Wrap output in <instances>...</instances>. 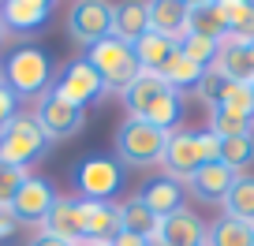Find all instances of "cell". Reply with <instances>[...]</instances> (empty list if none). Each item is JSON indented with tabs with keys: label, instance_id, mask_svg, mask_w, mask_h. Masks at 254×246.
Wrapping results in <instances>:
<instances>
[{
	"label": "cell",
	"instance_id": "cell-34",
	"mask_svg": "<svg viewBox=\"0 0 254 246\" xmlns=\"http://www.w3.org/2000/svg\"><path fill=\"white\" fill-rule=\"evenodd\" d=\"M194 146H198V160L202 164H217V160H221V138H217L213 131L194 135Z\"/></svg>",
	"mask_w": 254,
	"mask_h": 246
},
{
	"label": "cell",
	"instance_id": "cell-19",
	"mask_svg": "<svg viewBox=\"0 0 254 246\" xmlns=\"http://www.w3.org/2000/svg\"><path fill=\"white\" fill-rule=\"evenodd\" d=\"M146 30H150V11H146V4H116V8H112V34L109 38L124 41V45H135Z\"/></svg>",
	"mask_w": 254,
	"mask_h": 246
},
{
	"label": "cell",
	"instance_id": "cell-5",
	"mask_svg": "<svg viewBox=\"0 0 254 246\" xmlns=\"http://www.w3.org/2000/svg\"><path fill=\"white\" fill-rule=\"evenodd\" d=\"M34 119H38L45 142H64V138L79 135V131L86 127V108L64 101V97H56L53 90H49V94H41L38 108H34Z\"/></svg>",
	"mask_w": 254,
	"mask_h": 246
},
{
	"label": "cell",
	"instance_id": "cell-6",
	"mask_svg": "<svg viewBox=\"0 0 254 246\" xmlns=\"http://www.w3.org/2000/svg\"><path fill=\"white\" fill-rule=\"evenodd\" d=\"M124 179V168L112 157H86L75 164V187L86 201H112Z\"/></svg>",
	"mask_w": 254,
	"mask_h": 246
},
{
	"label": "cell",
	"instance_id": "cell-9",
	"mask_svg": "<svg viewBox=\"0 0 254 246\" xmlns=\"http://www.w3.org/2000/svg\"><path fill=\"white\" fill-rule=\"evenodd\" d=\"M206 243V224L202 216H194L187 205L176 209V213L161 216L157 231L150 235V246H202Z\"/></svg>",
	"mask_w": 254,
	"mask_h": 246
},
{
	"label": "cell",
	"instance_id": "cell-38",
	"mask_svg": "<svg viewBox=\"0 0 254 246\" xmlns=\"http://www.w3.org/2000/svg\"><path fill=\"white\" fill-rule=\"evenodd\" d=\"M26 246H71V243H60V239H53V235H41V231H38V235H34Z\"/></svg>",
	"mask_w": 254,
	"mask_h": 246
},
{
	"label": "cell",
	"instance_id": "cell-17",
	"mask_svg": "<svg viewBox=\"0 0 254 246\" xmlns=\"http://www.w3.org/2000/svg\"><path fill=\"white\" fill-rule=\"evenodd\" d=\"M146 11H150L153 34L172 38V41H180L187 34V4H180V0H153V4H146Z\"/></svg>",
	"mask_w": 254,
	"mask_h": 246
},
{
	"label": "cell",
	"instance_id": "cell-40",
	"mask_svg": "<svg viewBox=\"0 0 254 246\" xmlns=\"http://www.w3.org/2000/svg\"><path fill=\"white\" fill-rule=\"evenodd\" d=\"M79 246H112V243H86V239H82V243Z\"/></svg>",
	"mask_w": 254,
	"mask_h": 246
},
{
	"label": "cell",
	"instance_id": "cell-2",
	"mask_svg": "<svg viewBox=\"0 0 254 246\" xmlns=\"http://www.w3.org/2000/svg\"><path fill=\"white\" fill-rule=\"evenodd\" d=\"M165 142H168V131H157L142 119L127 116L116 131V157L127 168H153L165 157Z\"/></svg>",
	"mask_w": 254,
	"mask_h": 246
},
{
	"label": "cell",
	"instance_id": "cell-20",
	"mask_svg": "<svg viewBox=\"0 0 254 246\" xmlns=\"http://www.w3.org/2000/svg\"><path fill=\"white\" fill-rule=\"evenodd\" d=\"M213 67H217L228 82H243V86H251V82H254V64H251V56H247V45L221 41V52H217Z\"/></svg>",
	"mask_w": 254,
	"mask_h": 246
},
{
	"label": "cell",
	"instance_id": "cell-22",
	"mask_svg": "<svg viewBox=\"0 0 254 246\" xmlns=\"http://www.w3.org/2000/svg\"><path fill=\"white\" fill-rule=\"evenodd\" d=\"M202 71H206V67L190 64L187 56H183L180 49H176V52L168 56L165 64H161V71H157V75H161V79H165L168 86L176 90V94H183V90H194V86L202 82Z\"/></svg>",
	"mask_w": 254,
	"mask_h": 246
},
{
	"label": "cell",
	"instance_id": "cell-10",
	"mask_svg": "<svg viewBox=\"0 0 254 246\" xmlns=\"http://www.w3.org/2000/svg\"><path fill=\"white\" fill-rule=\"evenodd\" d=\"M75 213H79V228L86 243H112L120 235V209L112 201L75 198Z\"/></svg>",
	"mask_w": 254,
	"mask_h": 246
},
{
	"label": "cell",
	"instance_id": "cell-8",
	"mask_svg": "<svg viewBox=\"0 0 254 246\" xmlns=\"http://www.w3.org/2000/svg\"><path fill=\"white\" fill-rule=\"evenodd\" d=\"M53 94L64 97V101H71V104H79V108H86L90 101H97V97L105 94V82H101V75L90 67V60L82 56V60H71V64L64 67V75L56 79Z\"/></svg>",
	"mask_w": 254,
	"mask_h": 246
},
{
	"label": "cell",
	"instance_id": "cell-28",
	"mask_svg": "<svg viewBox=\"0 0 254 246\" xmlns=\"http://www.w3.org/2000/svg\"><path fill=\"white\" fill-rule=\"evenodd\" d=\"M221 164H228L232 172L243 175L254 164V135H236V138H221Z\"/></svg>",
	"mask_w": 254,
	"mask_h": 246
},
{
	"label": "cell",
	"instance_id": "cell-21",
	"mask_svg": "<svg viewBox=\"0 0 254 246\" xmlns=\"http://www.w3.org/2000/svg\"><path fill=\"white\" fill-rule=\"evenodd\" d=\"M138 198H142L146 209L161 220V216L183 209V183H176V179H153V183H146V191L138 194Z\"/></svg>",
	"mask_w": 254,
	"mask_h": 246
},
{
	"label": "cell",
	"instance_id": "cell-13",
	"mask_svg": "<svg viewBox=\"0 0 254 246\" xmlns=\"http://www.w3.org/2000/svg\"><path fill=\"white\" fill-rule=\"evenodd\" d=\"M236 179H239V172H232L228 164H202L198 172L187 179V187H190V194L198 201H209V205H221L224 198H228V191L236 187Z\"/></svg>",
	"mask_w": 254,
	"mask_h": 246
},
{
	"label": "cell",
	"instance_id": "cell-1",
	"mask_svg": "<svg viewBox=\"0 0 254 246\" xmlns=\"http://www.w3.org/2000/svg\"><path fill=\"white\" fill-rule=\"evenodd\" d=\"M0 75H4V86L15 97H41L49 94L53 67H49V56L38 45H23L0 64Z\"/></svg>",
	"mask_w": 254,
	"mask_h": 246
},
{
	"label": "cell",
	"instance_id": "cell-41",
	"mask_svg": "<svg viewBox=\"0 0 254 246\" xmlns=\"http://www.w3.org/2000/svg\"><path fill=\"white\" fill-rule=\"evenodd\" d=\"M247 56H251V64H254V41H251V45H247Z\"/></svg>",
	"mask_w": 254,
	"mask_h": 246
},
{
	"label": "cell",
	"instance_id": "cell-31",
	"mask_svg": "<svg viewBox=\"0 0 254 246\" xmlns=\"http://www.w3.org/2000/svg\"><path fill=\"white\" fill-rule=\"evenodd\" d=\"M209 131L217 138H236V135H254V119H243V116H232V112H221V108H209Z\"/></svg>",
	"mask_w": 254,
	"mask_h": 246
},
{
	"label": "cell",
	"instance_id": "cell-11",
	"mask_svg": "<svg viewBox=\"0 0 254 246\" xmlns=\"http://www.w3.org/2000/svg\"><path fill=\"white\" fill-rule=\"evenodd\" d=\"M161 168H165V179H176V183H187L190 175L202 168L198 146H194V135H190V131H172V135H168Z\"/></svg>",
	"mask_w": 254,
	"mask_h": 246
},
{
	"label": "cell",
	"instance_id": "cell-35",
	"mask_svg": "<svg viewBox=\"0 0 254 246\" xmlns=\"http://www.w3.org/2000/svg\"><path fill=\"white\" fill-rule=\"evenodd\" d=\"M15 116H19V97L11 94L8 86H0V135H4V127H8Z\"/></svg>",
	"mask_w": 254,
	"mask_h": 246
},
{
	"label": "cell",
	"instance_id": "cell-42",
	"mask_svg": "<svg viewBox=\"0 0 254 246\" xmlns=\"http://www.w3.org/2000/svg\"><path fill=\"white\" fill-rule=\"evenodd\" d=\"M0 86H4V75H0Z\"/></svg>",
	"mask_w": 254,
	"mask_h": 246
},
{
	"label": "cell",
	"instance_id": "cell-25",
	"mask_svg": "<svg viewBox=\"0 0 254 246\" xmlns=\"http://www.w3.org/2000/svg\"><path fill=\"white\" fill-rule=\"evenodd\" d=\"M202 246H254V228L243 220H232V216H221L206 228Z\"/></svg>",
	"mask_w": 254,
	"mask_h": 246
},
{
	"label": "cell",
	"instance_id": "cell-3",
	"mask_svg": "<svg viewBox=\"0 0 254 246\" xmlns=\"http://www.w3.org/2000/svg\"><path fill=\"white\" fill-rule=\"evenodd\" d=\"M86 60H90V67L101 75L105 90H116V94H124V90L142 75V67H138V60H135V49L116 41V38H105V41H97L94 49H86Z\"/></svg>",
	"mask_w": 254,
	"mask_h": 246
},
{
	"label": "cell",
	"instance_id": "cell-4",
	"mask_svg": "<svg viewBox=\"0 0 254 246\" xmlns=\"http://www.w3.org/2000/svg\"><path fill=\"white\" fill-rule=\"evenodd\" d=\"M45 146L49 142H45V135H41L38 119H34L30 112H19L8 127H4V135H0V164L26 168L45 153Z\"/></svg>",
	"mask_w": 254,
	"mask_h": 246
},
{
	"label": "cell",
	"instance_id": "cell-14",
	"mask_svg": "<svg viewBox=\"0 0 254 246\" xmlns=\"http://www.w3.org/2000/svg\"><path fill=\"white\" fill-rule=\"evenodd\" d=\"M53 15V4L49 0H4L0 4V19L8 30H19V34H30V30H41Z\"/></svg>",
	"mask_w": 254,
	"mask_h": 246
},
{
	"label": "cell",
	"instance_id": "cell-39",
	"mask_svg": "<svg viewBox=\"0 0 254 246\" xmlns=\"http://www.w3.org/2000/svg\"><path fill=\"white\" fill-rule=\"evenodd\" d=\"M8 41V26H4V19H0V45Z\"/></svg>",
	"mask_w": 254,
	"mask_h": 246
},
{
	"label": "cell",
	"instance_id": "cell-15",
	"mask_svg": "<svg viewBox=\"0 0 254 246\" xmlns=\"http://www.w3.org/2000/svg\"><path fill=\"white\" fill-rule=\"evenodd\" d=\"M41 235H53V239L71 243V246L82 243V228H79V213H75V198H60V194H56L49 216L41 220Z\"/></svg>",
	"mask_w": 254,
	"mask_h": 246
},
{
	"label": "cell",
	"instance_id": "cell-16",
	"mask_svg": "<svg viewBox=\"0 0 254 246\" xmlns=\"http://www.w3.org/2000/svg\"><path fill=\"white\" fill-rule=\"evenodd\" d=\"M187 34L213 38V41L228 38V23H224L221 4L217 0H194V4H187Z\"/></svg>",
	"mask_w": 254,
	"mask_h": 246
},
{
	"label": "cell",
	"instance_id": "cell-29",
	"mask_svg": "<svg viewBox=\"0 0 254 246\" xmlns=\"http://www.w3.org/2000/svg\"><path fill=\"white\" fill-rule=\"evenodd\" d=\"M176 49L187 56L190 64H198V67H213L217 52H221V41H213V38H198V34H183V38L176 41Z\"/></svg>",
	"mask_w": 254,
	"mask_h": 246
},
{
	"label": "cell",
	"instance_id": "cell-7",
	"mask_svg": "<svg viewBox=\"0 0 254 246\" xmlns=\"http://www.w3.org/2000/svg\"><path fill=\"white\" fill-rule=\"evenodd\" d=\"M67 34H71L75 45L94 49L97 41H105L112 34V4L101 0H79L67 11Z\"/></svg>",
	"mask_w": 254,
	"mask_h": 246
},
{
	"label": "cell",
	"instance_id": "cell-27",
	"mask_svg": "<svg viewBox=\"0 0 254 246\" xmlns=\"http://www.w3.org/2000/svg\"><path fill=\"white\" fill-rule=\"evenodd\" d=\"M120 209V231H127V235H142V239H150L153 231H157V216L146 209V201L138 198H127L124 205H116Z\"/></svg>",
	"mask_w": 254,
	"mask_h": 246
},
{
	"label": "cell",
	"instance_id": "cell-18",
	"mask_svg": "<svg viewBox=\"0 0 254 246\" xmlns=\"http://www.w3.org/2000/svg\"><path fill=\"white\" fill-rule=\"evenodd\" d=\"M165 90H172V86H168V82L161 79L157 71H142L135 82H131V86L124 90V94H120V97H124L127 116H135V119H138V116H142V112L150 108V104L157 101L161 94H165Z\"/></svg>",
	"mask_w": 254,
	"mask_h": 246
},
{
	"label": "cell",
	"instance_id": "cell-43",
	"mask_svg": "<svg viewBox=\"0 0 254 246\" xmlns=\"http://www.w3.org/2000/svg\"><path fill=\"white\" fill-rule=\"evenodd\" d=\"M251 94H254V82H251Z\"/></svg>",
	"mask_w": 254,
	"mask_h": 246
},
{
	"label": "cell",
	"instance_id": "cell-12",
	"mask_svg": "<svg viewBox=\"0 0 254 246\" xmlns=\"http://www.w3.org/2000/svg\"><path fill=\"white\" fill-rule=\"evenodd\" d=\"M56 194L53 187H49L45 179H38V175H30V179L23 183V191L15 194V201H11V216H15L19 224H38L49 216V209H53Z\"/></svg>",
	"mask_w": 254,
	"mask_h": 246
},
{
	"label": "cell",
	"instance_id": "cell-32",
	"mask_svg": "<svg viewBox=\"0 0 254 246\" xmlns=\"http://www.w3.org/2000/svg\"><path fill=\"white\" fill-rule=\"evenodd\" d=\"M26 179H30V175H26V168L0 164V213H11V201H15V194L23 191Z\"/></svg>",
	"mask_w": 254,
	"mask_h": 246
},
{
	"label": "cell",
	"instance_id": "cell-26",
	"mask_svg": "<svg viewBox=\"0 0 254 246\" xmlns=\"http://www.w3.org/2000/svg\"><path fill=\"white\" fill-rule=\"evenodd\" d=\"M224 205V216H232V220H243L254 228V175H239L236 187L228 191V198L221 201Z\"/></svg>",
	"mask_w": 254,
	"mask_h": 246
},
{
	"label": "cell",
	"instance_id": "cell-36",
	"mask_svg": "<svg viewBox=\"0 0 254 246\" xmlns=\"http://www.w3.org/2000/svg\"><path fill=\"white\" fill-rule=\"evenodd\" d=\"M15 231H19V220L11 213H0V243H8Z\"/></svg>",
	"mask_w": 254,
	"mask_h": 246
},
{
	"label": "cell",
	"instance_id": "cell-37",
	"mask_svg": "<svg viewBox=\"0 0 254 246\" xmlns=\"http://www.w3.org/2000/svg\"><path fill=\"white\" fill-rule=\"evenodd\" d=\"M112 246H150V239H142V235H127V231H120V235L112 239Z\"/></svg>",
	"mask_w": 254,
	"mask_h": 246
},
{
	"label": "cell",
	"instance_id": "cell-24",
	"mask_svg": "<svg viewBox=\"0 0 254 246\" xmlns=\"http://www.w3.org/2000/svg\"><path fill=\"white\" fill-rule=\"evenodd\" d=\"M180 116H183V94L165 90V94H161L138 119H142V123H150V127H157V131H168V135H172V127L180 123Z\"/></svg>",
	"mask_w": 254,
	"mask_h": 246
},
{
	"label": "cell",
	"instance_id": "cell-30",
	"mask_svg": "<svg viewBox=\"0 0 254 246\" xmlns=\"http://www.w3.org/2000/svg\"><path fill=\"white\" fill-rule=\"evenodd\" d=\"M213 108L232 112V116H243V119H254V94H251V86H243V82H228L224 94H221V101H217Z\"/></svg>",
	"mask_w": 254,
	"mask_h": 246
},
{
	"label": "cell",
	"instance_id": "cell-23",
	"mask_svg": "<svg viewBox=\"0 0 254 246\" xmlns=\"http://www.w3.org/2000/svg\"><path fill=\"white\" fill-rule=\"evenodd\" d=\"M131 49H135V60H138L142 71H161V64L176 52V41L172 38H161V34H153V30H146Z\"/></svg>",
	"mask_w": 254,
	"mask_h": 246
},
{
	"label": "cell",
	"instance_id": "cell-33",
	"mask_svg": "<svg viewBox=\"0 0 254 246\" xmlns=\"http://www.w3.org/2000/svg\"><path fill=\"white\" fill-rule=\"evenodd\" d=\"M224 86H228V79H224V75L217 71V67H206V71H202V82H198L194 90H198V97H202V101L209 104V108H213V104L221 101Z\"/></svg>",
	"mask_w": 254,
	"mask_h": 246
}]
</instances>
